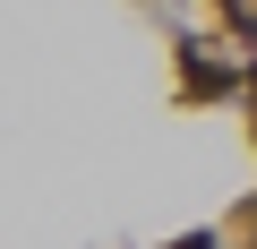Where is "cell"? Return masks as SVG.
I'll use <instances>...</instances> for the list:
<instances>
[{
    "label": "cell",
    "instance_id": "6da1fadb",
    "mask_svg": "<svg viewBox=\"0 0 257 249\" xmlns=\"http://www.w3.org/2000/svg\"><path fill=\"white\" fill-rule=\"evenodd\" d=\"M180 249H214V240H180Z\"/></svg>",
    "mask_w": 257,
    "mask_h": 249
}]
</instances>
